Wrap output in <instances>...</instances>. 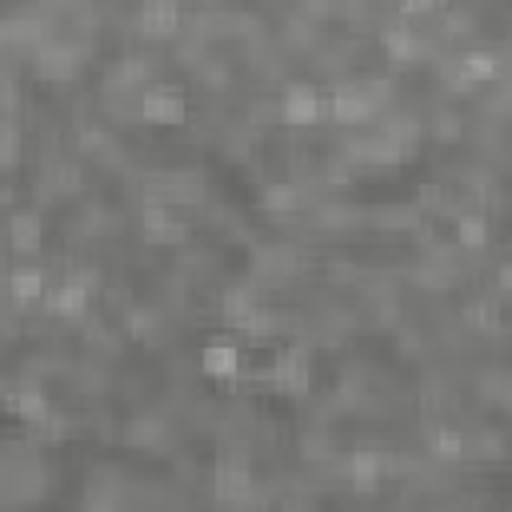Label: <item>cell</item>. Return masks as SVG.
Wrapping results in <instances>:
<instances>
[{
	"instance_id": "cell-1",
	"label": "cell",
	"mask_w": 512,
	"mask_h": 512,
	"mask_svg": "<svg viewBox=\"0 0 512 512\" xmlns=\"http://www.w3.org/2000/svg\"><path fill=\"white\" fill-rule=\"evenodd\" d=\"M280 116H284L288 124H296V128L320 124V120L328 116V96H324L316 84H308V80H292V84L284 88V96H280Z\"/></svg>"
},
{
	"instance_id": "cell-3",
	"label": "cell",
	"mask_w": 512,
	"mask_h": 512,
	"mask_svg": "<svg viewBox=\"0 0 512 512\" xmlns=\"http://www.w3.org/2000/svg\"><path fill=\"white\" fill-rule=\"evenodd\" d=\"M240 364H244V352H240V344H232V340H224V336H216V340H208L204 348H200V372L208 376V380H236V372H240Z\"/></svg>"
},
{
	"instance_id": "cell-2",
	"label": "cell",
	"mask_w": 512,
	"mask_h": 512,
	"mask_svg": "<svg viewBox=\"0 0 512 512\" xmlns=\"http://www.w3.org/2000/svg\"><path fill=\"white\" fill-rule=\"evenodd\" d=\"M140 116L148 124H180L188 116V96L180 84H152L140 96Z\"/></svg>"
},
{
	"instance_id": "cell-6",
	"label": "cell",
	"mask_w": 512,
	"mask_h": 512,
	"mask_svg": "<svg viewBox=\"0 0 512 512\" xmlns=\"http://www.w3.org/2000/svg\"><path fill=\"white\" fill-rule=\"evenodd\" d=\"M440 0H400V8L404 12H428V8H436Z\"/></svg>"
},
{
	"instance_id": "cell-4",
	"label": "cell",
	"mask_w": 512,
	"mask_h": 512,
	"mask_svg": "<svg viewBox=\"0 0 512 512\" xmlns=\"http://www.w3.org/2000/svg\"><path fill=\"white\" fill-rule=\"evenodd\" d=\"M4 292H8L16 304H36V300H44V292H48V276H44L36 264H8V268H4Z\"/></svg>"
},
{
	"instance_id": "cell-5",
	"label": "cell",
	"mask_w": 512,
	"mask_h": 512,
	"mask_svg": "<svg viewBox=\"0 0 512 512\" xmlns=\"http://www.w3.org/2000/svg\"><path fill=\"white\" fill-rule=\"evenodd\" d=\"M376 116V104L364 92H336L328 96V120L336 124H368Z\"/></svg>"
}]
</instances>
